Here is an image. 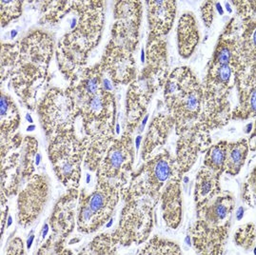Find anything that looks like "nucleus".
I'll return each mask as SVG.
<instances>
[{"instance_id": "obj_1", "label": "nucleus", "mask_w": 256, "mask_h": 255, "mask_svg": "<svg viewBox=\"0 0 256 255\" xmlns=\"http://www.w3.org/2000/svg\"><path fill=\"white\" fill-rule=\"evenodd\" d=\"M54 36L46 30H30L12 43H1L0 82L9 85L20 103L30 112L49 88L50 64L56 54Z\"/></svg>"}, {"instance_id": "obj_2", "label": "nucleus", "mask_w": 256, "mask_h": 255, "mask_svg": "<svg viewBox=\"0 0 256 255\" xmlns=\"http://www.w3.org/2000/svg\"><path fill=\"white\" fill-rule=\"evenodd\" d=\"M168 74L167 38L148 34L145 66L128 85L126 94L124 127L136 130L148 112L150 101L163 88Z\"/></svg>"}, {"instance_id": "obj_3", "label": "nucleus", "mask_w": 256, "mask_h": 255, "mask_svg": "<svg viewBox=\"0 0 256 255\" xmlns=\"http://www.w3.org/2000/svg\"><path fill=\"white\" fill-rule=\"evenodd\" d=\"M66 90L82 119L85 134L94 127L116 121V94L105 79L99 62L83 70L76 78L70 82Z\"/></svg>"}, {"instance_id": "obj_4", "label": "nucleus", "mask_w": 256, "mask_h": 255, "mask_svg": "<svg viewBox=\"0 0 256 255\" xmlns=\"http://www.w3.org/2000/svg\"><path fill=\"white\" fill-rule=\"evenodd\" d=\"M236 199L228 190L196 208V220L190 228L192 244L196 254L222 255L232 228Z\"/></svg>"}, {"instance_id": "obj_5", "label": "nucleus", "mask_w": 256, "mask_h": 255, "mask_svg": "<svg viewBox=\"0 0 256 255\" xmlns=\"http://www.w3.org/2000/svg\"><path fill=\"white\" fill-rule=\"evenodd\" d=\"M163 103L174 120L176 136L185 134L199 118L203 103L202 82L190 67L181 66L170 72L163 87Z\"/></svg>"}, {"instance_id": "obj_6", "label": "nucleus", "mask_w": 256, "mask_h": 255, "mask_svg": "<svg viewBox=\"0 0 256 255\" xmlns=\"http://www.w3.org/2000/svg\"><path fill=\"white\" fill-rule=\"evenodd\" d=\"M106 2L100 0L74 1L70 30L62 36L56 49L63 50L88 63L90 54L102 40Z\"/></svg>"}, {"instance_id": "obj_7", "label": "nucleus", "mask_w": 256, "mask_h": 255, "mask_svg": "<svg viewBox=\"0 0 256 255\" xmlns=\"http://www.w3.org/2000/svg\"><path fill=\"white\" fill-rule=\"evenodd\" d=\"M121 188L114 181L96 178V185L92 192L80 190L76 216L79 232L94 234L108 222L118 205Z\"/></svg>"}, {"instance_id": "obj_8", "label": "nucleus", "mask_w": 256, "mask_h": 255, "mask_svg": "<svg viewBox=\"0 0 256 255\" xmlns=\"http://www.w3.org/2000/svg\"><path fill=\"white\" fill-rule=\"evenodd\" d=\"M174 168V157L163 150L132 172L127 186L121 190V199L127 202L148 197L158 205L161 192Z\"/></svg>"}, {"instance_id": "obj_9", "label": "nucleus", "mask_w": 256, "mask_h": 255, "mask_svg": "<svg viewBox=\"0 0 256 255\" xmlns=\"http://www.w3.org/2000/svg\"><path fill=\"white\" fill-rule=\"evenodd\" d=\"M87 144L86 136H79L76 130L63 132L48 143L47 152L54 172L67 190L79 188Z\"/></svg>"}, {"instance_id": "obj_10", "label": "nucleus", "mask_w": 256, "mask_h": 255, "mask_svg": "<svg viewBox=\"0 0 256 255\" xmlns=\"http://www.w3.org/2000/svg\"><path fill=\"white\" fill-rule=\"evenodd\" d=\"M118 226L112 232L119 246H139L148 241L156 225V204L150 198L124 202Z\"/></svg>"}, {"instance_id": "obj_11", "label": "nucleus", "mask_w": 256, "mask_h": 255, "mask_svg": "<svg viewBox=\"0 0 256 255\" xmlns=\"http://www.w3.org/2000/svg\"><path fill=\"white\" fill-rule=\"evenodd\" d=\"M36 114L48 143L63 132L76 130L74 124L79 118L66 88L58 87L48 88L43 94Z\"/></svg>"}, {"instance_id": "obj_12", "label": "nucleus", "mask_w": 256, "mask_h": 255, "mask_svg": "<svg viewBox=\"0 0 256 255\" xmlns=\"http://www.w3.org/2000/svg\"><path fill=\"white\" fill-rule=\"evenodd\" d=\"M134 134V130L124 127L123 134L114 140L106 152L105 156L96 172V178L114 181L122 188L127 186L134 172L136 160Z\"/></svg>"}, {"instance_id": "obj_13", "label": "nucleus", "mask_w": 256, "mask_h": 255, "mask_svg": "<svg viewBox=\"0 0 256 255\" xmlns=\"http://www.w3.org/2000/svg\"><path fill=\"white\" fill-rule=\"evenodd\" d=\"M50 196L49 177L34 174L18 194V223L27 228L41 216Z\"/></svg>"}, {"instance_id": "obj_14", "label": "nucleus", "mask_w": 256, "mask_h": 255, "mask_svg": "<svg viewBox=\"0 0 256 255\" xmlns=\"http://www.w3.org/2000/svg\"><path fill=\"white\" fill-rule=\"evenodd\" d=\"M134 54L132 50L110 38L99 64L114 85L128 86L136 79L139 72Z\"/></svg>"}, {"instance_id": "obj_15", "label": "nucleus", "mask_w": 256, "mask_h": 255, "mask_svg": "<svg viewBox=\"0 0 256 255\" xmlns=\"http://www.w3.org/2000/svg\"><path fill=\"white\" fill-rule=\"evenodd\" d=\"M143 18L142 1H116L110 36L134 52L138 50Z\"/></svg>"}, {"instance_id": "obj_16", "label": "nucleus", "mask_w": 256, "mask_h": 255, "mask_svg": "<svg viewBox=\"0 0 256 255\" xmlns=\"http://www.w3.org/2000/svg\"><path fill=\"white\" fill-rule=\"evenodd\" d=\"M174 156L176 170L184 176L194 166L199 154L212 145L210 134L194 125L185 134L178 136Z\"/></svg>"}, {"instance_id": "obj_17", "label": "nucleus", "mask_w": 256, "mask_h": 255, "mask_svg": "<svg viewBox=\"0 0 256 255\" xmlns=\"http://www.w3.org/2000/svg\"><path fill=\"white\" fill-rule=\"evenodd\" d=\"M79 188H68L56 202L49 218L52 234L67 240L76 225Z\"/></svg>"}, {"instance_id": "obj_18", "label": "nucleus", "mask_w": 256, "mask_h": 255, "mask_svg": "<svg viewBox=\"0 0 256 255\" xmlns=\"http://www.w3.org/2000/svg\"><path fill=\"white\" fill-rule=\"evenodd\" d=\"M183 176L174 168V174L163 188L160 196L162 218L165 225L170 230H176L180 226L183 217L182 182Z\"/></svg>"}, {"instance_id": "obj_19", "label": "nucleus", "mask_w": 256, "mask_h": 255, "mask_svg": "<svg viewBox=\"0 0 256 255\" xmlns=\"http://www.w3.org/2000/svg\"><path fill=\"white\" fill-rule=\"evenodd\" d=\"M144 3L147 8L148 34L166 38L174 24L178 2L174 0H150Z\"/></svg>"}, {"instance_id": "obj_20", "label": "nucleus", "mask_w": 256, "mask_h": 255, "mask_svg": "<svg viewBox=\"0 0 256 255\" xmlns=\"http://www.w3.org/2000/svg\"><path fill=\"white\" fill-rule=\"evenodd\" d=\"M174 128V120L168 112H158L148 124L147 132L141 145V159L147 161L158 148L167 143Z\"/></svg>"}, {"instance_id": "obj_21", "label": "nucleus", "mask_w": 256, "mask_h": 255, "mask_svg": "<svg viewBox=\"0 0 256 255\" xmlns=\"http://www.w3.org/2000/svg\"><path fill=\"white\" fill-rule=\"evenodd\" d=\"M238 105L230 112V120H248L256 114V72L234 79Z\"/></svg>"}, {"instance_id": "obj_22", "label": "nucleus", "mask_w": 256, "mask_h": 255, "mask_svg": "<svg viewBox=\"0 0 256 255\" xmlns=\"http://www.w3.org/2000/svg\"><path fill=\"white\" fill-rule=\"evenodd\" d=\"M178 50L182 58H190L200 42V32L196 18L192 12L181 14L178 22Z\"/></svg>"}, {"instance_id": "obj_23", "label": "nucleus", "mask_w": 256, "mask_h": 255, "mask_svg": "<svg viewBox=\"0 0 256 255\" xmlns=\"http://www.w3.org/2000/svg\"><path fill=\"white\" fill-rule=\"evenodd\" d=\"M18 150L0 158L1 194H4L7 198L18 196L21 185L24 184L21 176L20 150Z\"/></svg>"}, {"instance_id": "obj_24", "label": "nucleus", "mask_w": 256, "mask_h": 255, "mask_svg": "<svg viewBox=\"0 0 256 255\" xmlns=\"http://www.w3.org/2000/svg\"><path fill=\"white\" fill-rule=\"evenodd\" d=\"M21 124V116L18 105L9 94L1 88L0 98V143L10 140Z\"/></svg>"}, {"instance_id": "obj_25", "label": "nucleus", "mask_w": 256, "mask_h": 255, "mask_svg": "<svg viewBox=\"0 0 256 255\" xmlns=\"http://www.w3.org/2000/svg\"><path fill=\"white\" fill-rule=\"evenodd\" d=\"M221 176L204 166L200 168L196 177L194 199L196 208L204 206L221 194Z\"/></svg>"}, {"instance_id": "obj_26", "label": "nucleus", "mask_w": 256, "mask_h": 255, "mask_svg": "<svg viewBox=\"0 0 256 255\" xmlns=\"http://www.w3.org/2000/svg\"><path fill=\"white\" fill-rule=\"evenodd\" d=\"M250 147L246 138H240L236 142H228L224 174L236 176L246 163Z\"/></svg>"}, {"instance_id": "obj_27", "label": "nucleus", "mask_w": 256, "mask_h": 255, "mask_svg": "<svg viewBox=\"0 0 256 255\" xmlns=\"http://www.w3.org/2000/svg\"><path fill=\"white\" fill-rule=\"evenodd\" d=\"M40 6V25L58 24L70 14L74 7V1H38Z\"/></svg>"}, {"instance_id": "obj_28", "label": "nucleus", "mask_w": 256, "mask_h": 255, "mask_svg": "<svg viewBox=\"0 0 256 255\" xmlns=\"http://www.w3.org/2000/svg\"><path fill=\"white\" fill-rule=\"evenodd\" d=\"M38 150V141L32 136H27L23 139L20 148V167L23 182L26 183L36 174L34 158Z\"/></svg>"}, {"instance_id": "obj_29", "label": "nucleus", "mask_w": 256, "mask_h": 255, "mask_svg": "<svg viewBox=\"0 0 256 255\" xmlns=\"http://www.w3.org/2000/svg\"><path fill=\"white\" fill-rule=\"evenodd\" d=\"M226 145L228 141L220 140L216 144L208 146L205 150L203 166L219 176H222L225 170Z\"/></svg>"}, {"instance_id": "obj_30", "label": "nucleus", "mask_w": 256, "mask_h": 255, "mask_svg": "<svg viewBox=\"0 0 256 255\" xmlns=\"http://www.w3.org/2000/svg\"><path fill=\"white\" fill-rule=\"evenodd\" d=\"M118 246L112 232H104L96 236L88 245L79 252L78 254H118Z\"/></svg>"}, {"instance_id": "obj_31", "label": "nucleus", "mask_w": 256, "mask_h": 255, "mask_svg": "<svg viewBox=\"0 0 256 255\" xmlns=\"http://www.w3.org/2000/svg\"><path fill=\"white\" fill-rule=\"evenodd\" d=\"M138 254L141 255H181L182 250L174 241L159 236H154L143 248L138 250Z\"/></svg>"}, {"instance_id": "obj_32", "label": "nucleus", "mask_w": 256, "mask_h": 255, "mask_svg": "<svg viewBox=\"0 0 256 255\" xmlns=\"http://www.w3.org/2000/svg\"><path fill=\"white\" fill-rule=\"evenodd\" d=\"M24 3L20 0L0 1V23L2 28L9 26L14 20L20 18L23 12Z\"/></svg>"}, {"instance_id": "obj_33", "label": "nucleus", "mask_w": 256, "mask_h": 255, "mask_svg": "<svg viewBox=\"0 0 256 255\" xmlns=\"http://www.w3.org/2000/svg\"><path fill=\"white\" fill-rule=\"evenodd\" d=\"M236 245L245 250H250L256 248V224L250 222L239 226L234 234Z\"/></svg>"}, {"instance_id": "obj_34", "label": "nucleus", "mask_w": 256, "mask_h": 255, "mask_svg": "<svg viewBox=\"0 0 256 255\" xmlns=\"http://www.w3.org/2000/svg\"><path fill=\"white\" fill-rule=\"evenodd\" d=\"M65 245L66 240L61 239L52 234L40 246L38 254H72L70 250L66 248Z\"/></svg>"}, {"instance_id": "obj_35", "label": "nucleus", "mask_w": 256, "mask_h": 255, "mask_svg": "<svg viewBox=\"0 0 256 255\" xmlns=\"http://www.w3.org/2000/svg\"><path fill=\"white\" fill-rule=\"evenodd\" d=\"M241 199L248 206L256 208V168L254 167L252 170L246 177L245 182L242 185Z\"/></svg>"}, {"instance_id": "obj_36", "label": "nucleus", "mask_w": 256, "mask_h": 255, "mask_svg": "<svg viewBox=\"0 0 256 255\" xmlns=\"http://www.w3.org/2000/svg\"><path fill=\"white\" fill-rule=\"evenodd\" d=\"M236 9L237 16L242 20L256 14V1H232Z\"/></svg>"}, {"instance_id": "obj_37", "label": "nucleus", "mask_w": 256, "mask_h": 255, "mask_svg": "<svg viewBox=\"0 0 256 255\" xmlns=\"http://www.w3.org/2000/svg\"><path fill=\"white\" fill-rule=\"evenodd\" d=\"M214 1H205L201 4L200 6V12H201V18L203 20L204 25L206 28L210 29L212 25V22L216 16V9H214Z\"/></svg>"}, {"instance_id": "obj_38", "label": "nucleus", "mask_w": 256, "mask_h": 255, "mask_svg": "<svg viewBox=\"0 0 256 255\" xmlns=\"http://www.w3.org/2000/svg\"><path fill=\"white\" fill-rule=\"evenodd\" d=\"M25 254L24 250V243L20 237H14L8 243L5 254L21 255Z\"/></svg>"}]
</instances>
